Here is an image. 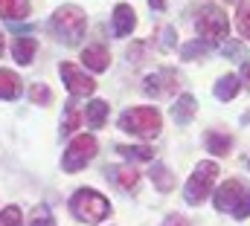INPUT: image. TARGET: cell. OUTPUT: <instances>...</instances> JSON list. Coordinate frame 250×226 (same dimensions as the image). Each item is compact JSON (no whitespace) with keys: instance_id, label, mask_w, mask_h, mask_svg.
Wrapping results in <instances>:
<instances>
[{"instance_id":"cell-1","label":"cell","mask_w":250,"mask_h":226,"mask_svg":"<svg viewBox=\"0 0 250 226\" xmlns=\"http://www.w3.org/2000/svg\"><path fill=\"white\" fill-rule=\"evenodd\" d=\"M70 212H73V218H79L84 224H102L111 215V203H108V197H102L93 188H79L70 197Z\"/></svg>"},{"instance_id":"cell-2","label":"cell","mask_w":250,"mask_h":226,"mask_svg":"<svg viewBox=\"0 0 250 226\" xmlns=\"http://www.w3.org/2000/svg\"><path fill=\"white\" fill-rule=\"evenodd\" d=\"M120 128L131 136L140 139H154L163 131V116L157 108H131L120 116Z\"/></svg>"},{"instance_id":"cell-3","label":"cell","mask_w":250,"mask_h":226,"mask_svg":"<svg viewBox=\"0 0 250 226\" xmlns=\"http://www.w3.org/2000/svg\"><path fill=\"white\" fill-rule=\"evenodd\" d=\"M87 29V15L79 6H62L53 15V32L59 35V41H64L67 47H76L82 41Z\"/></svg>"},{"instance_id":"cell-4","label":"cell","mask_w":250,"mask_h":226,"mask_svg":"<svg viewBox=\"0 0 250 226\" xmlns=\"http://www.w3.org/2000/svg\"><path fill=\"white\" fill-rule=\"evenodd\" d=\"M215 177H218V166H215V163H198V166H195L192 177L187 180V188H184V197H187L189 206H198V203L207 200V194H209Z\"/></svg>"},{"instance_id":"cell-5","label":"cell","mask_w":250,"mask_h":226,"mask_svg":"<svg viewBox=\"0 0 250 226\" xmlns=\"http://www.w3.org/2000/svg\"><path fill=\"white\" fill-rule=\"evenodd\" d=\"M195 29H198V35L207 38V41H221V38H227V32H230V20H227L224 9H218V6H204V9L198 12V18H195Z\"/></svg>"},{"instance_id":"cell-6","label":"cell","mask_w":250,"mask_h":226,"mask_svg":"<svg viewBox=\"0 0 250 226\" xmlns=\"http://www.w3.org/2000/svg\"><path fill=\"white\" fill-rule=\"evenodd\" d=\"M96 139L93 136H76L70 145H67V151H64L62 157V169L64 171H79L84 169L93 157H96Z\"/></svg>"},{"instance_id":"cell-7","label":"cell","mask_w":250,"mask_h":226,"mask_svg":"<svg viewBox=\"0 0 250 226\" xmlns=\"http://www.w3.org/2000/svg\"><path fill=\"white\" fill-rule=\"evenodd\" d=\"M59 73H62V81L67 84V90L73 96H90L96 90V81L90 75H84V70L79 64H73V61H64L59 67Z\"/></svg>"},{"instance_id":"cell-8","label":"cell","mask_w":250,"mask_h":226,"mask_svg":"<svg viewBox=\"0 0 250 226\" xmlns=\"http://www.w3.org/2000/svg\"><path fill=\"white\" fill-rule=\"evenodd\" d=\"M178 73L175 70H157V73H151V75H146V84H143V90L148 93V96H154V99H163V96H172L175 90H178Z\"/></svg>"},{"instance_id":"cell-9","label":"cell","mask_w":250,"mask_h":226,"mask_svg":"<svg viewBox=\"0 0 250 226\" xmlns=\"http://www.w3.org/2000/svg\"><path fill=\"white\" fill-rule=\"evenodd\" d=\"M245 197V183L242 180H224V186L215 191V209L218 212H233L236 209V203Z\"/></svg>"},{"instance_id":"cell-10","label":"cell","mask_w":250,"mask_h":226,"mask_svg":"<svg viewBox=\"0 0 250 226\" xmlns=\"http://www.w3.org/2000/svg\"><path fill=\"white\" fill-rule=\"evenodd\" d=\"M137 26V12L128 6V3H120L114 9V35H131V29Z\"/></svg>"},{"instance_id":"cell-11","label":"cell","mask_w":250,"mask_h":226,"mask_svg":"<svg viewBox=\"0 0 250 226\" xmlns=\"http://www.w3.org/2000/svg\"><path fill=\"white\" fill-rule=\"evenodd\" d=\"M82 61H84L87 70L102 73V70H108V64H111V53H108L102 44H93V47H87V50L82 53Z\"/></svg>"},{"instance_id":"cell-12","label":"cell","mask_w":250,"mask_h":226,"mask_svg":"<svg viewBox=\"0 0 250 226\" xmlns=\"http://www.w3.org/2000/svg\"><path fill=\"white\" fill-rule=\"evenodd\" d=\"M35 50H38V41L35 38H29V35H21V38H15V44H12V56L18 64H32V56H35Z\"/></svg>"},{"instance_id":"cell-13","label":"cell","mask_w":250,"mask_h":226,"mask_svg":"<svg viewBox=\"0 0 250 226\" xmlns=\"http://www.w3.org/2000/svg\"><path fill=\"white\" fill-rule=\"evenodd\" d=\"M108 177L120 186V188H137V183H140V174L134 166H111L108 169Z\"/></svg>"},{"instance_id":"cell-14","label":"cell","mask_w":250,"mask_h":226,"mask_svg":"<svg viewBox=\"0 0 250 226\" xmlns=\"http://www.w3.org/2000/svg\"><path fill=\"white\" fill-rule=\"evenodd\" d=\"M239 90H242V84H239V75H233V73H227V75H221L215 81V99H221V102L236 99Z\"/></svg>"},{"instance_id":"cell-15","label":"cell","mask_w":250,"mask_h":226,"mask_svg":"<svg viewBox=\"0 0 250 226\" xmlns=\"http://www.w3.org/2000/svg\"><path fill=\"white\" fill-rule=\"evenodd\" d=\"M21 84H23V81H21L12 70H0V99H6V102H9V99H18L21 90H23Z\"/></svg>"},{"instance_id":"cell-16","label":"cell","mask_w":250,"mask_h":226,"mask_svg":"<svg viewBox=\"0 0 250 226\" xmlns=\"http://www.w3.org/2000/svg\"><path fill=\"white\" fill-rule=\"evenodd\" d=\"M29 15V0H0V18L23 20Z\"/></svg>"},{"instance_id":"cell-17","label":"cell","mask_w":250,"mask_h":226,"mask_svg":"<svg viewBox=\"0 0 250 226\" xmlns=\"http://www.w3.org/2000/svg\"><path fill=\"white\" fill-rule=\"evenodd\" d=\"M108 102H102V99H93L87 108H84V119H87V125L90 128H102L105 122H108Z\"/></svg>"},{"instance_id":"cell-18","label":"cell","mask_w":250,"mask_h":226,"mask_svg":"<svg viewBox=\"0 0 250 226\" xmlns=\"http://www.w3.org/2000/svg\"><path fill=\"white\" fill-rule=\"evenodd\" d=\"M172 116H175V122L178 125H189L192 122V116H195V96H181L178 102H175V108H172Z\"/></svg>"},{"instance_id":"cell-19","label":"cell","mask_w":250,"mask_h":226,"mask_svg":"<svg viewBox=\"0 0 250 226\" xmlns=\"http://www.w3.org/2000/svg\"><path fill=\"white\" fill-rule=\"evenodd\" d=\"M82 122H84L82 108H79L76 102H67V108H64V119H62V133H73V131H79Z\"/></svg>"},{"instance_id":"cell-20","label":"cell","mask_w":250,"mask_h":226,"mask_svg":"<svg viewBox=\"0 0 250 226\" xmlns=\"http://www.w3.org/2000/svg\"><path fill=\"white\" fill-rule=\"evenodd\" d=\"M230 148H233V136H227V133H218V131H209V133H207V151H209V154H218V157H224Z\"/></svg>"},{"instance_id":"cell-21","label":"cell","mask_w":250,"mask_h":226,"mask_svg":"<svg viewBox=\"0 0 250 226\" xmlns=\"http://www.w3.org/2000/svg\"><path fill=\"white\" fill-rule=\"evenodd\" d=\"M151 180H154V186L160 191H172L175 188V177H172V171L166 169V166H154L151 169Z\"/></svg>"},{"instance_id":"cell-22","label":"cell","mask_w":250,"mask_h":226,"mask_svg":"<svg viewBox=\"0 0 250 226\" xmlns=\"http://www.w3.org/2000/svg\"><path fill=\"white\" fill-rule=\"evenodd\" d=\"M117 151L123 154L125 160H151L154 151L146 148V145H117Z\"/></svg>"},{"instance_id":"cell-23","label":"cell","mask_w":250,"mask_h":226,"mask_svg":"<svg viewBox=\"0 0 250 226\" xmlns=\"http://www.w3.org/2000/svg\"><path fill=\"white\" fill-rule=\"evenodd\" d=\"M209 50H212L209 41H192L187 47H181V58H184V61H192V58H198V56H207Z\"/></svg>"},{"instance_id":"cell-24","label":"cell","mask_w":250,"mask_h":226,"mask_svg":"<svg viewBox=\"0 0 250 226\" xmlns=\"http://www.w3.org/2000/svg\"><path fill=\"white\" fill-rule=\"evenodd\" d=\"M236 26H239V32H242V38H248L250 41V0H242V3H239Z\"/></svg>"},{"instance_id":"cell-25","label":"cell","mask_w":250,"mask_h":226,"mask_svg":"<svg viewBox=\"0 0 250 226\" xmlns=\"http://www.w3.org/2000/svg\"><path fill=\"white\" fill-rule=\"evenodd\" d=\"M29 226H56L53 215H50V206H35L32 209V218H29Z\"/></svg>"},{"instance_id":"cell-26","label":"cell","mask_w":250,"mask_h":226,"mask_svg":"<svg viewBox=\"0 0 250 226\" xmlns=\"http://www.w3.org/2000/svg\"><path fill=\"white\" fill-rule=\"evenodd\" d=\"M29 99H32L35 105H50V102H53V93H50V87H47V84H41V81H38V84H32V87H29Z\"/></svg>"},{"instance_id":"cell-27","label":"cell","mask_w":250,"mask_h":226,"mask_svg":"<svg viewBox=\"0 0 250 226\" xmlns=\"http://www.w3.org/2000/svg\"><path fill=\"white\" fill-rule=\"evenodd\" d=\"M21 224H23V215H21L18 206H6L0 212V226H21Z\"/></svg>"},{"instance_id":"cell-28","label":"cell","mask_w":250,"mask_h":226,"mask_svg":"<svg viewBox=\"0 0 250 226\" xmlns=\"http://www.w3.org/2000/svg\"><path fill=\"white\" fill-rule=\"evenodd\" d=\"M233 218H236V221H245V218H250V191H245V197L236 203V209H233Z\"/></svg>"},{"instance_id":"cell-29","label":"cell","mask_w":250,"mask_h":226,"mask_svg":"<svg viewBox=\"0 0 250 226\" xmlns=\"http://www.w3.org/2000/svg\"><path fill=\"white\" fill-rule=\"evenodd\" d=\"M160 35H163V38H160V50H172V47H175V41H172L175 29H172V26H163V29H160Z\"/></svg>"},{"instance_id":"cell-30","label":"cell","mask_w":250,"mask_h":226,"mask_svg":"<svg viewBox=\"0 0 250 226\" xmlns=\"http://www.w3.org/2000/svg\"><path fill=\"white\" fill-rule=\"evenodd\" d=\"M224 53H227L230 58H239V56H242V44H239V41H233V44H227V47H224Z\"/></svg>"},{"instance_id":"cell-31","label":"cell","mask_w":250,"mask_h":226,"mask_svg":"<svg viewBox=\"0 0 250 226\" xmlns=\"http://www.w3.org/2000/svg\"><path fill=\"white\" fill-rule=\"evenodd\" d=\"M163 226H189V221H187V218H181V215H169Z\"/></svg>"},{"instance_id":"cell-32","label":"cell","mask_w":250,"mask_h":226,"mask_svg":"<svg viewBox=\"0 0 250 226\" xmlns=\"http://www.w3.org/2000/svg\"><path fill=\"white\" fill-rule=\"evenodd\" d=\"M242 81L248 84V90H250V61H245V67H242Z\"/></svg>"},{"instance_id":"cell-33","label":"cell","mask_w":250,"mask_h":226,"mask_svg":"<svg viewBox=\"0 0 250 226\" xmlns=\"http://www.w3.org/2000/svg\"><path fill=\"white\" fill-rule=\"evenodd\" d=\"M151 6H157V9H166V0H148Z\"/></svg>"},{"instance_id":"cell-34","label":"cell","mask_w":250,"mask_h":226,"mask_svg":"<svg viewBox=\"0 0 250 226\" xmlns=\"http://www.w3.org/2000/svg\"><path fill=\"white\" fill-rule=\"evenodd\" d=\"M0 56H3V32H0Z\"/></svg>"}]
</instances>
